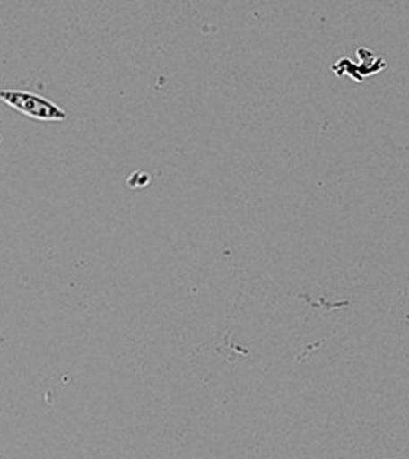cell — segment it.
Segmentation results:
<instances>
[{
  "label": "cell",
  "instance_id": "cell-1",
  "mask_svg": "<svg viewBox=\"0 0 409 459\" xmlns=\"http://www.w3.org/2000/svg\"><path fill=\"white\" fill-rule=\"evenodd\" d=\"M0 101L7 107L17 109L18 113L28 116L36 121L61 123L67 119V113L48 98L39 97L23 90H0Z\"/></svg>",
  "mask_w": 409,
  "mask_h": 459
},
{
  "label": "cell",
  "instance_id": "cell-2",
  "mask_svg": "<svg viewBox=\"0 0 409 459\" xmlns=\"http://www.w3.org/2000/svg\"><path fill=\"white\" fill-rule=\"evenodd\" d=\"M0 142H2V135H0Z\"/></svg>",
  "mask_w": 409,
  "mask_h": 459
}]
</instances>
